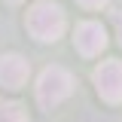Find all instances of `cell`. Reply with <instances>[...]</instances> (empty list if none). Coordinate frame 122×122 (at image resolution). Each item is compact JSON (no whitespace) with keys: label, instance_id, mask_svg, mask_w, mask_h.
Listing matches in <instances>:
<instances>
[{"label":"cell","instance_id":"obj_1","mask_svg":"<svg viewBox=\"0 0 122 122\" xmlns=\"http://www.w3.org/2000/svg\"><path fill=\"white\" fill-rule=\"evenodd\" d=\"M25 25H28V30L37 37V40L52 43V40H58L61 30H64V12H61L58 3H52V0H40V3H34V6L28 9Z\"/></svg>","mask_w":122,"mask_h":122},{"label":"cell","instance_id":"obj_2","mask_svg":"<svg viewBox=\"0 0 122 122\" xmlns=\"http://www.w3.org/2000/svg\"><path fill=\"white\" fill-rule=\"evenodd\" d=\"M70 92H73V76L64 67H46L40 73V79H37V101H40L43 110L58 107Z\"/></svg>","mask_w":122,"mask_h":122},{"label":"cell","instance_id":"obj_3","mask_svg":"<svg viewBox=\"0 0 122 122\" xmlns=\"http://www.w3.org/2000/svg\"><path fill=\"white\" fill-rule=\"evenodd\" d=\"M95 89L98 95L110 101V104H119L122 101V61L119 58H110V61H101L98 67H95Z\"/></svg>","mask_w":122,"mask_h":122},{"label":"cell","instance_id":"obj_4","mask_svg":"<svg viewBox=\"0 0 122 122\" xmlns=\"http://www.w3.org/2000/svg\"><path fill=\"white\" fill-rule=\"evenodd\" d=\"M73 40H76L79 55L92 58V55H98V52L107 46V30H104V25H98V21H82V25L76 28Z\"/></svg>","mask_w":122,"mask_h":122},{"label":"cell","instance_id":"obj_5","mask_svg":"<svg viewBox=\"0 0 122 122\" xmlns=\"http://www.w3.org/2000/svg\"><path fill=\"white\" fill-rule=\"evenodd\" d=\"M28 61L21 58L18 52H9V55H3L0 58V86H6V89H21L25 82H28Z\"/></svg>","mask_w":122,"mask_h":122},{"label":"cell","instance_id":"obj_6","mask_svg":"<svg viewBox=\"0 0 122 122\" xmlns=\"http://www.w3.org/2000/svg\"><path fill=\"white\" fill-rule=\"evenodd\" d=\"M0 122H28L25 110L12 101H0Z\"/></svg>","mask_w":122,"mask_h":122},{"label":"cell","instance_id":"obj_7","mask_svg":"<svg viewBox=\"0 0 122 122\" xmlns=\"http://www.w3.org/2000/svg\"><path fill=\"white\" fill-rule=\"evenodd\" d=\"M86 9H101V6H107V0H79Z\"/></svg>","mask_w":122,"mask_h":122},{"label":"cell","instance_id":"obj_8","mask_svg":"<svg viewBox=\"0 0 122 122\" xmlns=\"http://www.w3.org/2000/svg\"><path fill=\"white\" fill-rule=\"evenodd\" d=\"M113 21H116V34H119V43H122V12L113 15Z\"/></svg>","mask_w":122,"mask_h":122},{"label":"cell","instance_id":"obj_9","mask_svg":"<svg viewBox=\"0 0 122 122\" xmlns=\"http://www.w3.org/2000/svg\"><path fill=\"white\" fill-rule=\"evenodd\" d=\"M12 3H21V0H12Z\"/></svg>","mask_w":122,"mask_h":122}]
</instances>
